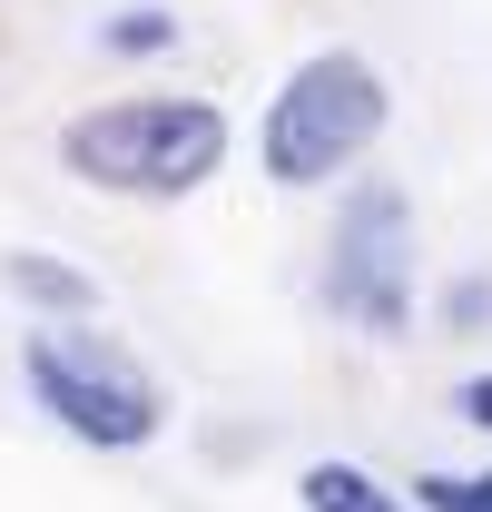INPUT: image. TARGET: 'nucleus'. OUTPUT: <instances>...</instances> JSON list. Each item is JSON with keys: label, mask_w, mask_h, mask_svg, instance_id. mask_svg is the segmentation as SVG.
Returning <instances> with one entry per match:
<instances>
[{"label": "nucleus", "mask_w": 492, "mask_h": 512, "mask_svg": "<svg viewBox=\"0 0 492 512\" xmlns=\"http://www.w3.org/2000/svg\"><path fill=\"white\" fill-rule=\"evenodd\" d=\"M0 286H10L30 316H60V325L99 316V276L69 266V256H50V247H10V256H0Z\"/></svg>", "instance_id": "39448f33"}, {"label": "nucleus", "mask_w": 492, "mask_h": 512, "mask_svg": "<svg viewBox=\"0 0 492 512\" xmlns=\"http://www.w3.org/2000/svg\"><path fill=\"white\" fill-rule=\"evenodd\" d=\"M20 384L30 404L89 453H148L168 434V384L148 375L128 345H109L99 325H60L40 316L20 335Z\"/></svg>", "instance_id": "f03ea898"}, {"label": "nucleus", "mask_w": 492, "mask_h": 512, "mask_svg": "<svg viewBox=\"0 0 492 512\" xmlns=\"http://www.w3.org/2000/svg\"><path fill=\"white\" fill-rule=\"evenodd\" d=\"M99 50L109 60H158V50H178V10H158V0H128L99 20Z\"/></svg>", "instance_id": "0eeeda50"}, {"label": "nucleus", "mask_w": 492, "mask_h": 512, "mask_svg": "<svg viewBox=\"0 0 492 512\" xmlns=\"http://www.w3.org/2000/svg\"><path fill=\"white\" fill-rule=\"evenodd\" d=\"M414 286H424V266H414V197L394 188V178L345 188L335 227H325L315 296L355 325V335H414Z\"/></svg>", "instance_id": "20e7f679"}, {"label": "nucleus", "mask_w": 492, "mask_h": 512, "mask_svg": "<svg viewBox=\"0 0 492 512\" xmlns=\"http://www.w3.org/2000/svg\"><path fill=\"white\" fill-rule=\"evenodd\" d=\"M384 119H394V89L365 50H306L256 119V168L276 188H325L384 138Z\"/></svg>", "instance_id": "7ed1b4c3"}, {"label": "nucleus", "mask_w": 492, "mask_h": 512, "mask_svg": "<svg viewBox=\"0 0 492 512\" xmlns=\"http://www.w3.org/2000/svg\"><path fill=\"white\" fill-rule=\"evenodd\" d=\"M414 503L424 512H492V463L483 473H414Z\"/></svg>", "instance_id": "6e6552de"}, {"label": "nucleus", "mask_w": 492, "mask_h": 512, "mask_svg": "<svg viewBox=\"0 0 492 512\" xmlns=\"http://www.w3.org/2000/svg\"><path fill=\"white\" fill-rule=\"evenodd\" d=\"M453 414H463V424H483V434H492V365H483V375H463V384H453Z\"/></svg>", "instance_id": "1a4fd4ad"}, {"label": "nucleus", "mask_w": 492, "mask_h": 512, "mask_svg": "<svg viewBox=\"0 0 492 512\" xmlns=\"http://www.w3.org/2000/svg\"><path fill=\"white\" fill-rule=\"evenodd\" d=\"M237 128L217 99H187V89H128L99 99L60 128V168L99 197H148V207H178L227 168Z\"/></svg>", "instance_id": "f257e3e1"}, {"label": "nucleus", "mask_w": 492, "mask_h": 512, "mask_svg": "<svg viewBox=\"0 0 492 512\" xmlns=\"http://www.w3.org/2000/svg\"><path fill=\"white\" fill-rule=\"evenodd\" d=\"M296 503L306 512H424L414 493H394V483H374L365 463H345V453H325L296 473Z\"/></svg>", "instance_id": "423d86ee"}]
</instances>
